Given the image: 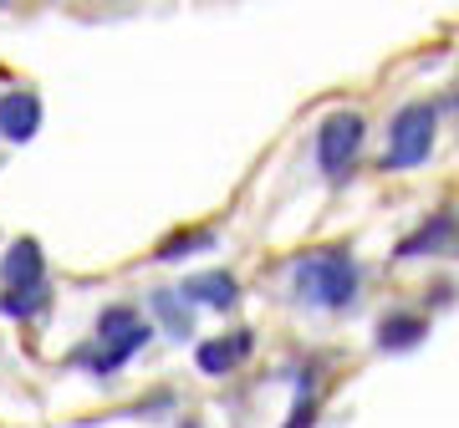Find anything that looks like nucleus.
Returning a JSON list of instances; mask_svg holds the SVG:
<instances>
[{"mask_svg": "<svg viewBox=\"0 0 459 428\" xmlns=\"http://www.w3.org/2000/svg\"><path fill=\"white\" fill-rule=\"evenodd\" d=\"M362 117L358 113H332L322 128H316V164H322V174L327 179H342L347 168L358 164V153H362Z\"/></svg>", "mask_w": 459, "mask_h": 428, "instance_id": "nucleus-3", "label": "nucleus"}, {"mask_svg": "<svg viewBox=\"0 0 459 428\" xmlns=\"http://www.w3.org/2000/svg\"><path fill=\"white\" fill-rule=\"evenodd\" d=\"M0 280H5V296H26V291H47V255L36 240H16L0 261Z\"/></svg>", "mask_w": 459, "mask_h": 428, "instance_id": "nucleus-4", "label": "nucleus"}, {"mask_svg": "<svg viewBox=\"0 0 459 428\" xmlns=\"http://www.w3.org/2000/svg\"><path fill=\"white\" fill-rule=\"evenodd\" d=\"M148 306H153V316L169 327V337H179V342L184 337H195V312H189V301H184L179 291H153Z\"/></svg>", "mask_w": 459, "mask_h": 428, "instance_id": "nucleus-9", "label": "nucleus"}, {"mask_svg": "<svg viewBox=\"0 0 459 428\" xmlns=\"http://www.w3.org/2000/svg\"><path fill=\"white\" fill-rule=\"evenodd\" d=\"M424 337H429V321L413 316V312H394V316L377 321V347H383V352H409V347H419Z\"/></svg>", "mask_w": 459, "mask_h": 428, "instance_id": "nucleus-8", "label": "nucleus"}, {"mask_svg": "<svg viewBox=\"0 0 459 428\" xmlns=\"http://www.w3.org/2000/svg\"><path fill=\"white\" fill-rule=\"evenodd\" d=\"M444 235H449V219H434V225H424L419 235H409V240L398 245V255L409 261V255H419V250H434V245H444Z\"/></svg>", "mask_w": 459, "mask_h": 428, "instance_id": "nucleus-12", "label": "nucleus"}, {"mask_svg": "<svg viewBox=\"0 0 459 428\" xmlns=\"http://www.w3.org/2000/svg\"><path fill=\"white\" fill-rule=\"evenodd\" d=\"M0 133H5L11 143H31L36 133H41V98H36L31 87L0 98Z\"/></svg>", "mask_w": 459, "mask_h": 428, "instance_id": "nucleus-5", "label": "nucleus"}, {"mask_svg": "<svg viewBox=\"0 0 459 428\" xmlns=\"http://www.w3.org/2000/svg\"><path fill=\"white\" fill-rule=\"evenodd\" d=\"M246 352H250V331H230L225 342H199V347H195V363H199V372L225 378L230 367L246 357Z\"/></svg>", "mask_w": 459, "mask_h": 428, "instance_id": "nucleus-6", "label": "nucleus"}, {"mask_svg": "<svg viewBox=\"0 0 459 428\" xmlns=\"http://www.w3.org/2000/svg\"><path fill=\"white\" fill-rule=\"evenodd\" d=\"M189 250H214V235L210 230H184V235H174V240H164L153 261H184Z\"/></svg>", "mask_w": 459, "mask_h": 428, "instance_id": "nucleus-11", "label": "nucleus"}, {"mask_svg": "<svg viewBox=\"0 0 459 428\" xmlns=\"http://www.w3.org/2000/svg\"><path fill=\"white\" fill-rule=\"evenodd\" d=\"M179 296H189V301H204V306H235L240 301V286H235V276L230 270H199V276H189L184 280V291Z\"/></svg>", "mask_w": 459, "mask_h": 428, "instance_id": "nucleus-7", "label": "nucleus"}, {"mask_svg": "<svg viewBox=\"0 0 459 428\" xmlns=\"http://www.w3.org/2000/svg\"><path fill=\"white\" fill-rule=\"evenodd\" d=\"M179 428H199V418H184V424Z\"/></svg>", "mask_w": 459, "mask_h": 428, "instance_id": "nucleus-15", "label": "nucleus"}, {"mask_svg": "<svg viewBox=\"0 0 459 428\" xmlns=\"http://www.w3.org/2000/svg\"><path fill=\"white\" fill-rule=\"evenodd\" d=\"M47 306V291H26V296H0V312L5 316H36Z\"/></svg>", "mask_w": 459, "mask_h": 428, "instance_id": "nucleus-14", "label": "nucleus"}, {"mask_svg": "<svg viewBox=\"0 0 459 428\" xmlns=\"http://www.w3.org/2000/svg\"><path fill=\"white\" fill-rule=\"evenodd\" d=\"M138 327H148L143 316H138V306H108V312L98 316V347L108 342H128Z\"/></svg>", "mask_w": 459, "mask_h": 428, "instance_id": "nucleus-10", "label": "nucleus"}, {"mask_svg": "<svg viewBox=\"0 0 459 428\" xmlns=\"http://www.w3.org/2000/svg\"><path fill=\"white\" fill-rule=\"evenodd\" d=\"M316 424V403H312V382H301L291 413H286V428H312Z\"/></svg>", "mask_w": 459, "mask_h": 428, "instance_id": "nucleus-13", "label": "nucleus"}, {"mask_svg": "<svg viewBox=\"0 0 459 428\" xmlns=\"http://www.w3.org/2000/svg\"><path fill=\"white\" fill-rule=\"evenodd\" d=\"M434 123L439 113L429 107V102H409V107H398L394 123H388V153H383V168H419L429 164V153H434Z\"/></svg>", "mask_w": 459, "mask_h": 428, "instance_id": "nucleus-2", "label": "nucleus"}, {"mask_svg": "<svg viewBox=\"0 0 459 428\" xmlns=\"http://www.w3.org/2000/svg\"><path fill=\"white\" fill-rule=\"evenodd\" d=\"M291 280H296V291H301V301L342 312L358 296V261L347 250H312V255H301L291 265Z\"/></svg>", "mask_w": 459, "mask_h": 428, "instance_id": "nucleus-1", "label": "nucleus"}]
</instances>
